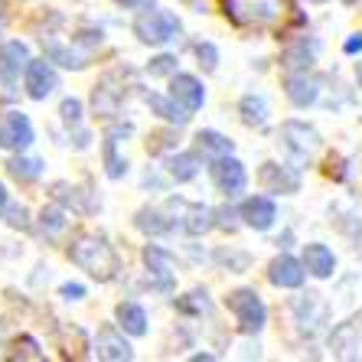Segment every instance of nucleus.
<instances>
[{
  "mask_svg": "<svg viewBox=\"0 0 362 362\" xmlns=\"http://www.w3.org/2000/svg\"><path fill=\"white\" fill-rule=\"evenodd\" d=\"M144 262H147V268H151V284L157 287V291H170V287H173V274H170V255L163 252V248L147 245V248H144Z\"/></svg>",
  "mask_w": 362,
  "mask_h": 362,
  "instance_id": "nucleus-13",
  "label": "nucleus"
},
{
  "mask_svg": "<svg viewBox=\"0 0 362 362\" xmlns=\"http://www.w3.org/2000/svg\"><path fill=\"white\" fill-rule=\"evenodd\" d=\"M170 95L177 98V105L183 111H199L202 108V98H206V92H202V85L196 82L193 76H173V82H170Z\"/></svg>",
  "mask_w": 362,
  "mask_h": 362,
  "instance_id": "nucleus-10",
  "label": "nucleus"
},
{
  "mask_svg": "<svg viewBox=\"0 0 362 362\" xmlns=\"http://www.w3.org/2000/svg\"><path fill=\"white\" fill-rule=\"evenodd\" d=\"M82 294H85L82 284H66V287H62V297H69V300H78Z\"/></svg>",
  "mask_w": 362,
  "mask_h": 362,
  "instance_id": "nucleus-35",
  "label": "nucleus"
},
{
  "mask_svg": "<svg viewBox=\"0 0 362 362\" xmlns=\"http://www.w3.org/2000/svg\"><path fill=\"white\" fill-rule=\"evenodd\" d=\"M170 177L177 180V183H186V180H193L196 177V157L193 153H177V157H170Z\"/></svg>",
  "mask_w": 362,
  "mask_h": 362,
  "instance_id": "nucleus-26",
  "label": "nucleus"
},
{
  "mask_svg": "<svg viewBox=\"0 0 362 362\" xmlns=\"http://www.w3.org/2000/svg\"><path fill=\"white\" fill-rule=\"evenodd\" d=\"M258 180H262V186L271 189V193H297V186H300V180H297L291 170L278 167V163H264Z\"/></svg>",
  "mask_w": 362,
  "mask_h": 362,
  "instance_id": "nucleus-16",
  "label": "nucleus"
},
{
  "mask_svg": "<svg viewBox=\"0 0 362 362\" xmlns=\"http://www.w3.org/2000/svg\"><path fill=\"white\" fill-rule=\"evenodd\" d=\"M284 141H287V151L294 153V157H300V160H307V157L320 147V134H317L313 127L300 124V121H287L284 124Z\"/></svg>",
  "mask_w": 362,
  "mask_h": 362,
  "instance_id": "nucleus-7",
  "label": "nucleus"
},
{
  "mask_svg": "<svg viewBox=\"0 0 362 362\" xmlns=\"http://www.w3.org/2000/svg\"><path fill=\"white\" fill-rule=\"evenodd\" d=\"M13 359H46V353H40V346H36V339H30V337H23V339H17L13 343Z\"/></svg>",
  "mask_w": 362,
  "mask_h": 362,
  "instance_id": "nucleus-30",
  "label": "nucleus"
},
{
  "mask_svg": "<svg viewBox=\"0 0 362 362\" xmlns=\"http://www.w3.org/2000/svg\"><path fill=\"white\" fill-rule=\"evenodd\" d=\"M46 52H49V59L52 62H59V66H66V69H82L85 66V59L82 56H76V52H69V49H62L59 42H46Z\"/></svg>",
  "mask_w": 362,
  "mask_h": 362,
  "instance_id": "nucleus-28",
  "label": "nucleus"
},
{
  "mask_svg": "<svg viewBox=\"0 0 362 362\" xmlns=\"http://www.w3.org/2000/svg\"><path fill=\"white\" fill-rule=\"evenodd\" d=\"M134 33L141 36V42L151 46H163L180 33V23L170 10H144L141 17L134 20Z\"/></svg>",
  "mask_w": 362,
  "mask_h": 362,
  "instance_id": "nucleus-4",
  "label": "nucleus"
},
{
  "mask_svg": "<svg viewBox=\"0 0 362 362\" xmlns=\"http://www.w3.org/2000/svg\"><path fill=\"white\" fill-rule=\"evenodd\" d=\"M59 111H62V121H66V124H78V118H82V101H78V98H66Z\"/></svg>",
  "mask_w": 362,
  "mask_h": 362,
  "instance_id": "nucleus-32",
  "label": "nucleus"
},
{
  "mask_svg": "<svg viewBox=\"0 0 362 362\" xmlns=\"http://www.w3.org/2000/svg\"><path fill=\"white\" fill-rule=\"evenodd\" d=\"M226 303H228V310L235 313L238 329H242V333L255 337V333H262V329H264V320H268V310H264L262 297L255 294V291H248V287H242V291H232Z\"/></svg>",
  "mask_w": 362,
  "mask_h": 362,
  "instance_id": "nucleus-3",
  "label": "nucleus"
},
{
  "mask_svg": "<svg viewBox=\"0 0 362 362\" xmlns=\"http://www.w3.org/2000/svg\"><path fill=\"white\" fill-rule=\"evenodd\" d=\"M196 56H199V62L209 69V72L219 66V52H216V46H212V42H199V46H196Z\"/></svg>",
  "mask_w": 362,
  "mask_h": 362,
  "instance_id": "nucleus-31",
  "label": "nucleus"
},
{
  "mask_svg": "<svg viewBox=\"0 0 362 362\" xmlns=\"http://www.w3.org/2000/svg\"><path fill=\"white\" fill-rule=\"evenodd\" d=\"M7 209V189H4V183H0V212Z\"/></svg>",
  "mask_w": 362,
  "mask_h": 362,
  "instance_id": "nucleus-38",
  "label": "nucleus"
},
{
  "mask_svg": "<svg viewBox=\"0 0 362 362\" xmlns=\"http://www.w3.org/2000/svg\"><path fill=\"white\" fill-rule=\"evenodd\" d=\"M147 105H151L163 121H173V124H186V118H189V111L180 108L173 95H170V98H163V95H147Z\"/></svg>",
  "mask_w": 362,
  "mask_h": 362,
  "instance_id": "nucleus-23",
  "label": "nucleus"
},
{
  "mask_svg": "<svg viewBox=\"0 0 362 362\" xmlns=\"http://www.w3.org/2000/svg\"><path fill=\"white\" fill-rule=\"evenodd\" d=\"M199 147L206 153H216V157H226V153H232V141L228 137H222L219 131H199Z\"/></svg>",
  "mask_w": 362,
  "mask_h": 362,
  "instance_id": "nucleus-27",
  "label": "nucleus"
},
{
  "mask_svg": "<svg viewBox=\"0 0 362 362\" xmlns=\"http://www.w3.org/2000/svg\"><path fill=\"white\" fill-rule=\"evenodd\" d=\"M26 66H30V52H26L23 42H4L0 46V82L13 85Z\"/></svg>",
  "mask_w": 362,
  "mask_h": 362,
  "instance_id": "nucleus-9",
  "label": "nucleus"
},
{
  "mask_svg": "<svg viewBox=\"0 0 362 362\" xmlns=\"http://www.w3.org/2000/svg\"><path fill=\"white\" fill-rule=\"evenodd\" d=\"M303 268L317 274V278H329L337 262H333V252H329L327 245H307L303 248Z\"/></svg>",
  "mask_w": 362,
  "mask_h": 362,
  "instance_id": "nucleus-18",
  "label": "nucleus"
},
{
  "mask_svg": "<svg viewBox=\"0 0 362 362\" xmlns=\"http://www.w3.org/2000/svg\"><path fill=\"white\" fill-rule=\"evenodd\" d=\"M317 88H320V85H317V78H307V72L287 78V98L294 101L297 108L313 105V101H317Z\"/></svg>",
  "mask_w": 362,
  "mask_h": 362,
  "instance_id": "nucleus-19",
  "label": "nucleus"
},
{
  "mask_svg": "<svg viewBox=\"0 0 362 362\" xmlns=\"http://www.w3.org/2000/svg\"><path fill=\"white\" fill-rule=\"evenodd\" d=\"M56 72H52L49 62H33L30 59V66H26V92H30V98L42 101L46 95L56 88Z\"/></svg>",
  "mask_w": 362,
  "mask_h": 362,
  "instance_id": "nucleus-11",
  "label": "nucleus"
},
{
  "mask_svg": "<svg viewBox=\"0 0 362 362\" xmlns=\"http://www.w3.org/2000/svg\"><path fill=\"white\" fill-rule=\"evenodd\" d=\"M242 118H245V124L262 127L264 121H268V101L255 98V95H245L242 98Z\"/></svg>",
  "mask_w": 362,
  "mask_h": 362,
  "instance_id": "nucleus-25",
  "label": "nucleus"
},
{
  "mask_svg": "<svg viewBox=\"0 0 362 362\" xmlns=\"http://www.w3.org/2000/svg\"><path fill=\"white\" fill-rule=\"evenodd\" d=\"M359 82H362V62H359Z\"/></svg>",
  "mask_w": 362,
  "mask_h": 362,
  "instance_id": "nucleus-40",
  "label": "nucleus"
},
{
  "mask_svg": "<svg viewBox=\"0 0 362 362\" xmlns=\"http://www.w3.org/2000/svg\"><path fill=\"white\" fill-rule=\"evenodd\" d=\"M118 85V72H111V76H105L98 85H95L92 92V105L98 115H105V118H115L121 108V101H124V92L121 88H115Z\"/></svg>",
  "mask_w": 362,
  "mask_h": 362,
  "instance_id": "nucleus-8",
  "label": "nucleus"
},
{
  "mask_svg": "<svg viewBox=\"0 0 362 362\" xmlns=\"http://www.w3.org/2000/svg\"><path fill=\"white\" fill-rule=\"evenodd\" d=\"M346 52H359L362 49V33H356V36H349V40H346V46H343Z\"/></svg>",
  "mask_w": 362,
  "mask_h": 362,
  "instance_id": "nucleus-36",
  "label": "nucleus"
},
{
  "mask_svg": "<svg viewBox=\"0 0 362 362\" xmlns=\"http://www.w3.org/2000/svg\"><path fill=\"white\" fill-rule=\"evenodd\" d=\"M118 4H127V7H141V4H151V0H118Z\"/></svg>",
  "mask_w": 362,
  "mask_h": 362,
  "instance_id": "nucleus-39",
  "label": "nucleus"
},
{
  "mask_svg": "<svg viewBox=\"0 0 362 362\" xmlns=\"http://www.w3.org/2000/svg\"><path fill=\"white\" fill-rule=\"evenodd\" d=\"M33 144V124L26 115L20 111H10L0 118V147H7V151H26Z\"/></svg>",
  "mask_w": 362,
  "mask_h": 362,
  "instance_id": "nucleus-5",
  "label": "nucleus"
},
{
  "mask_svg": "<svg viewBox=\"0 0 362 362\" xmlns=\"http://www.w3.org/2000/svg\"><path fill=\"white\" fill-rule=\"evenodd\" d=\"M313 56H317V42H307V40H297L294 46H287L284 52V66L287 69H300V72H307V69L313 66Z\"/></svg>",
  "mask_w": 362,
  "mask_h": 362,
  "instance_id": "nucleus-21",
  "label": "nucleus"
},
{
  "mask_svg": "<svg viewBox=\"0 0 362 362\" xmlns=\"http://www.w3.org/2000/svg\"><path fill=\"white\" fill-rule=\"evenodd\" d=\"M10 177L13 180H23V183H33V180H40L42 173V163L33 160V157H13V160L7 163Z\"/></svg>",
  "mask_w": 362,
  "mask_h": 362,
  "instance_id": "nucleus-24",
  "label": "nucleus"
},
{
  "mask_svg": "<svg viewBox=\"0 0 362 362\" xmlns=\"http://www.w3.org/2000/svg\"><path fill=\"white\" fill-rule=\"evenodd\" d=\"M40 219H42V228H49V232H62V226H66L59 209H42Z\"/></svg>",
  "mask_w": 362,
  "mask_h": 362,
  "instance_id": "nucleus-34",
  "label": "nucleus"
},
{
  "mask_svg": "<svg viewBox=\"0 0 362 362\" xmlns=\"http://www.w3.org/2000/svg\"><path fill=\"white\" fill-rule=\"evenodd\" d=\"M163 216L153 209H141L137 212V228H144V232H151V235H160V232H167L170 222H160Z\"/></svg>",
  "mask_w": 362,
  "mask_h": 362,
  "instance_id": "nucleus-29",
  "label": "nucleus"
},
{
  "mask_svg": "<svg viewBox=\"0 0 362 362\" xmlns=\"http://www.w3.org/2000/svg\"><path fill=\"white\" fill-rule=\"evenodd\" d=\"M98 356H101V359H111V362H127V359H134L131 346H127L124 339L118 337V329H115V327H105V329L98 333Z\"/></svg>",
  "mask_w": 362,
  "mask_h": 362,
  "instance_id": "nucleus-17",
  "label": "nucleus"
},
{
  "mask_svg": "<svg viewBox=\"0 0 362 362\" xmlns=\"http://www.w3.org/2000/svg\"><path fill=\"white\" fill-rule=\"evenodd\" d=\"M222 13L235 26L252 30H284L291 20H300L294 0H222Z\"/></svg>",
  "mask_w": 362,
  "mask_h": 362,
  "instance_id": "nucleus-1",
  "label": "nucleus"
},
{
  "mask_svg": "<svg viewBox=\"0 0 362 362\" xmlns=\"http://www.w3.org/2000/svg\"><path fill=\"white\" fill-rule=\"evenodd\" d=\"M173 69H177V59H173V56H157V59L147 66V72H151V76H170Z\"/></svg>",
  "mask_w": 362,
  "mask_h": 362,
  "instance_id": "nucleus-33",
  "label": "nucleus"
},
{
  "mask_svg": "<svg viewBox=\"0 0 362 362\" xmlns=\"http://www.w3.org/2000/svg\"><path fill=\"white\" fill-rule=\"evenodd\" d=\"M69 258L82 271H88L95 281H115L121 271L118 252L108 245V238L101 235H82L69 245Z\"/></svg>",
  "mask_w": 362,
  "mask_h": 362,
  "instance_id": "nucleus-2",
  "label": "nucleus"
},
{
  "mask_svg": "<svg viewBox=\"0 0 362 362\" xmlns=\"http://www.w3.org/2000/svg\"><path fill=\"white\" fill-rule=\"evenodd\" d=\"M177 206H180V228H186L189 235H202V232H209L216 222H212V216L216 212L209 209V206H199V202H183V199H177Z\"/></svg>",
  "mask_w": 362,
  "mask_h": 362,
  "instance_id": "nucleus-12",
  "label": "nucleus"
},
{
  "mask_svg": "<svg viewBox=\"0 0 362 362\" xmlns=\"http://www.w3.org/2000/svg\"><path fill=\"white\" fill-rule=\"evenodd\" d=\"M131 127H111L108 134H105V170H108L111 180H118L124 173V160L118 157V137L127 134Z\"/></svg>",
  "mask_w": 362,
  "mask_h": 362,
  "instance_id": "nucleus-20",
  "label": "nucleus"
},
{
  "mask_svg": "<svg viewBox=\"0 0 362 362\" xmlns=\"http://www.w3.org/2000/svg\"><path fill=\"white\" fill-rule=\"evenodd\" d=\"M274 202L264 199V196H252V199H245L242 206V219L245 226L258 228V232H264V228H271V222H274Z\"/></svg>",
  "mask_w": 362,
  "mask_h": 362,
  "instance_id": "nucleus-15",
  "label": "nucleus"
},
{
  "mask_svg": "<svg viewBox=\"0 0 362 362\" xmlns=\"http://www.w3.org/2000/svg\"><path fill=\"white\" fill-rule=\"evenodd\" d=\"M268 278L274 287H300L303 284V264L297 262V258H291V255H281V258L271 262Z\"/></svg>",
  "mask_w": 362,
  "mask_h": 362,
  "instance_id": "nucleus-14",
  "label": "nucleus"
},
{
  "mask_svg": "<svg viewBox=\"0 0 362 362\" xmlns=\"http://www.w3.org/2000/svg\"><path fill=\"white\" fill-rule=\"evenodd\" d=\"M118 323L131 337H144V333H147V313H144V307H137V303H121Z\"/></svg>",
  "mask_w": 362,
  "mask_h": 362,
  "instance_id": "nucleus-22",
  "label": "nucleus"
},
{
  "mask_svg": "<svg viewBox=\"0 0 362 362\" xmlns=\"http://www.w3.org/2000/svg\"><path fill=\"white\" fill-rule=\"evenodd\" d=\"M212 183L219 186L226 196H238L245 189V183H248V173H245V167L235 157H219L212 163Z\"/></svg>",
  "mask_w": 362,
  "mask_h": 362,
  "instance_id": "nucleus-6",
  "label": "nucleus"
},
{
  "mask_svg": "<svg viewBox=\"0 0 362 362\" xmlns=\"http://www.w3.org/2000/svg\"><path fill=\"white\" fill-rule=\"evenodd\" d=\"M10 222L13 226H26V209H13L10 212Z\"/></svg>",
  "mask_w": 362,
  "mask_h": 362,
  "instance_id": "nucleus-37",
  "label": "nucleus"
},
{
  "mask_svg": "<svg viewBox=\"0 0 362 362\" xmlns=\"http://www.w3.org/2000/svg\"><path fill=\"white\" fill-rule=\"evenodd\" d=\"M313 4H323V0H313Z\"/></svg>",
  "mask_w": 362,
  "mask_h": 362,
  "instance_id": "nucleus-41",
  "label": "nucleus"
}]
</instances>
